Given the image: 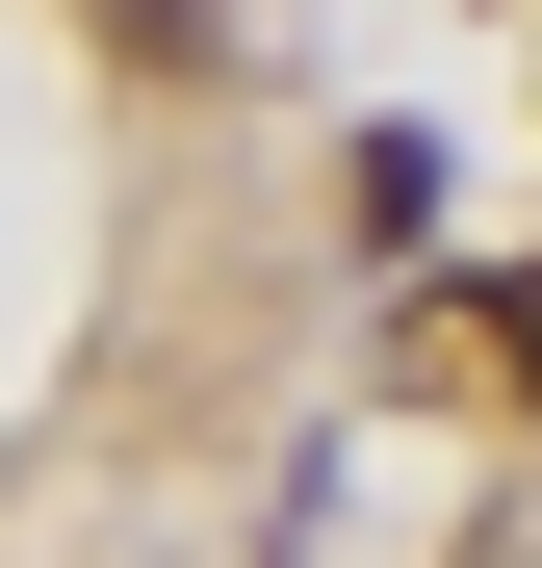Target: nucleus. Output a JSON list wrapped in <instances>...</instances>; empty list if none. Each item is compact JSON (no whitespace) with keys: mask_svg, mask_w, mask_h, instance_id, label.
Masks as SVG:
<instances>
[{"mask_svg":"<svg viewBox=\"0 0 542 568\" xmlns=\"http://www.w3.org/2000/svg\"><path fill=\"white\" fill-rule=\"evenodd\" d=\"M439 362H491V388H542V258H466V284H439Z\"/></svg>","mask_w":542,"mask_h":568,"instance_id":"obj_1","label":"nucleus"}]
</instances>
